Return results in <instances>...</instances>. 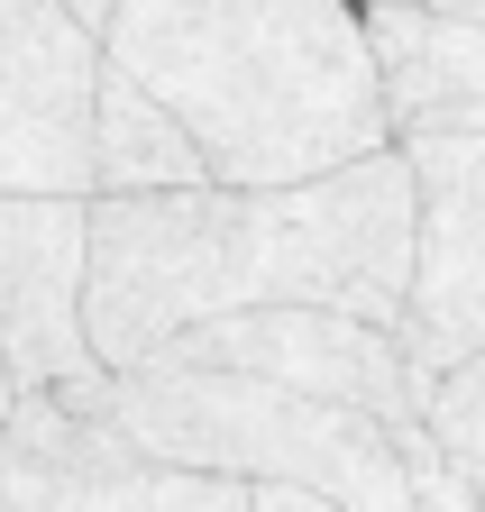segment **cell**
<instances>
[{"label":"cell","instance_id":"obj_1","mask_svg":"<svg viewBox=\"0 0 485 512\" xmlns=\"http://www.w3.org/2000/svg\"><path fill=\"white\" fill-rule=\"evenodd\" d=\"M412 156L403 138L293 183H165L92 192V348L129 366L248 302H339L403 330L412 293Z\"/></svg>","mask_w":485,"mask_h":512},{"label":"cell","instance_id":"obj_2","mask_svg":"<svg viewBox=\"0 0 485 512\" xmlns=\"http://www.w3.org/2000/svg\"><path fill=\"white\" fill-rule=\"evenodd\" d=\"M101 46L193 119L220 183H293L394 147L357 0H119Z\"/></svg>","mask_w":485,"mask_h":512},{"label":"cell","instance_id":"obj_3","mask_svg":"<svg viewBox=\"0 0 485 512\" xmlns=\"http://www.w3.org/2000/svg\"><path fill=\"white\" fill-rule=\"evenodd\" d=\"M110 403L156 458L220 467L248 485H302L330 512H421V467L403 430L357 403L211 357H165V348L110 366Z\"/></svg>","mask_w":485,"mask_h":512},{"label":"cell","instance_id":"obj_4","mask_svg":"<svg viewBox=\"0 0 485 512\" xmlns=\"http://www.w3.org/2000/svg\"><path fill=\"white\" fill-rule=\"evenodd\" d=\"M257 512L248 476L184 467L119 421L110 366L74 384H19L0 421V512Z\"/></svg>","mask_w":485,"mask_h":512},{"label":"cell","instance_id":"obj_5","mask_svg":"<svg viewBox=\"0 0 485 512\" xmlns=\"http://www.w3.org/2000/svg\"><path fill=\"white\" fill-rule=\"evenodd\" d=\"M101 64L74 0H0V192H92Z\"/></svg>","mask_w":485,"mask_h":512},{"label":"cell","instance_id":"obj_6","mask_svg":"<svg viewBox=\"0 0 485 512\" xmlns=\"http://www.w3.org/2000/svg\"><path fill=\"white\" fill-rule=\"evenodd\" d=\"M412 293L403 357L431 384L440 366L485 348V128H412Z\"/></svg>","mask_w":485,"mask_h":512},{"label":"cell","instance_id":"obj_7","mask_svg":"<svg viewBox=\"0 0 485 512\" xmlns=\"http://www.w3.org/2000/svg\"><path fill=\"white\" fill-rule=\"evenodd\" d=\"M92 192H0V339L19 384L101 375L92 348Z\"/></svg>","mask_w":485,"mask_h":512},{"label":"cell","instance_id":"obj_8","mask_svg":"<svg viewBox=\"0 0 485 512\" xmlns=\"http://www.w3.org/2000/svg\"><path fill=\"white\" fill-rule=\"evenodd\" d=\"M367 46H376L394 138H412V128H485V19L440 10V0H376Z\"/></svg>","mask_w":485,"mask_h":512},{"label":"cell","instance_id":"obj_9","mask_svg":"<svg viewBox=\"0 0 485 512\" xmlns=\"http://www.w3.org/2000/svg\"><path fill=\"white\" fill-rule=\"evenodd\" d=\"M165 183H211V156L193 119L129 64H101V119H92V192H165Z\"/></svg>","mask_w":485,"mask_h":512},{"label":"cell","instance_id":"obj_10","mask_svg":"<svg viewBox=\"0 0 485 512\" xmlns=\"http://www.w3.org/2000/svg\"><path fill=\"white\" fill-rule=\"evenodd\" d=\"M421 430H431L440 476L458 485V503H485V348L421 384Z\"/></svg>","mask_w":485,"mask_h":512},{"label":"cell","instance_id":"obj_11","mask_svg":"<svg viewBox=\"0 0 485 512\" xmlns=\"http://www.w3.org/2000/svg\"><path fill=\"white\" fill-rule=\"evenodd\" d=\"M10 403H19V366H10V339H0V421H10Z\"/></svg>","mask_w":485,"mask_h":512},{"label":"cell","instance_id":"obj_12","mask_svg":"<svg viewBox=\"0 0 485 512\" xmlns=\"http://www.w3.org/2000/svg\"><path fill=\"white\" fill-rule=\"evenodd\" d=\"M74 10H83L92 28H110V10H119V0H74Z\"/></svg>","mask_w":485,"mask_h":512},{"label":"cell","instance_id":"obj_13","mask_svg":"<svg viewBox=\"0 0 485 512\" xmlns=\"http://www.w3.org/2000/svg\"><path fill=\"white\" fill-rule=\"evenodd\" d=\"M440 10H467V19H485V0H440Z\"/></svg>","mask_w":485,"mask_h":512}]
</instances>
